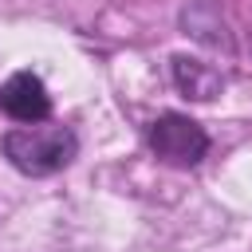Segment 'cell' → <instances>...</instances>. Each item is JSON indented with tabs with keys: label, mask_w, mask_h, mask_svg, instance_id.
I'll return each instance as SVG.
<instances>
[{
	"label": "cell",
	"mask_w": 252,
	"mask_h": 252,
	"mask_svg": "<svg viewBox=\"0 0 252 252\" xmlns=\"http://www.w3.org/2000/svg\"><path fill=\"white\" fill-rule=\"evenodd\" d=\"M4 154L20 173L47 177V173H59L63 165L75 161L79 142L63 126H24V130H12L4 138Z\"/></svg>",
	"instance_id": "cell-1"
},
{
	"label": "cell",
	"mask_w": 252,
	"mask_h": 252,
	"mask_svg": "<svg viewBox=\"0 0 252 252\" xmlns=\"http://www.w3.org/2000/svg\"><path fill=\"white\" fill-rule=\"evenodd\" d=\"M150 146L169 165H197L205 158V150H209V138H205V130L193 118H185V114H161L150 126Z\"/></svg>",
	"instance_id": "cell-2"
},
{
	"label": "cell",
	"mask_w": 252,
	"mask_h": 252,
	"mask_svg": "<svg viewBox=\"0 0 252 252\" xmlns=\"http://www.w3.org/2000/svg\"><path fill=\"white\" fill-rule=\"evenodd\" d=\"M0 110L16 122H43L47 110H51V98H47V87L32 75V71H20L12 75L4 87H0Z\"/></svg>",
	"instance_id": "cell-3"
},
{
	"label": "cell",
	"mask_w": 252,
	"mask_h": 252,
	"mask_svg": "<svg viewBox=\"0 0 252 252\" xmlns=\"http://www.w3.org/2000/svg\"><path fill=\"white\" fill-rule=\"evenodd\" d=\"M173 83H177L189 98H201V102L217 98V94H220V87H224L220 71H213L209 63H197V59H185V55H177V59H173Z\"/></svg>",
	"instance_id": "cell-4"
}]
</instances>
